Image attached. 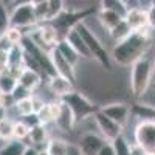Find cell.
Here are the masks:
<instances>
[{
    "label": "cell",
    "instance_id": "5",
    "mask_svg": "<svg viewBox=\"0 0 155 155\" xmlns=\"http://www.w3.org/2000/svg\"><path fill=\"white\" fill-rule=\"evenodd\" d=\"M61 99L71 109L76 121H78V120L90 118V116H92V115L98 110L96 106L93 104L92 101H88L82 93H78V92H71V93H68L67 96H64V98H61Z\"/></svg>",
    "mask_w": 155,
    "mask_h": 155
},
{
    "label": "cell",
    "instance_id": "12",
    "mask_svg": "<svg viewBox=\"0 0 155 155\" xmlns=\"http://www.w3.org/2000/svg\"><path fill=\"white\" fill-rule=\"evenodd\" d=\"M99 110L106 113L113 121L120 123L121 126H124L129 121V115H130V107L124 104V102H110V104L102 106Z\"/></svg>",
    "mask_w": 155,
    "mask_h": 155
},
{
    "label": "cell",
    "instance_id": "7",
    "mask_svg": "<svg viewBox=\"0 0 155 155\" xmlns=\"http://www.w3.org/2000/svg\"><path fill=\"white\" fill-rule=\"evenodd\" d=\"M92 118L96 124V129L99 130V135H102L107 141H113L116 137L123 135L124 126H121L120 123H116L112 118H109V116L106 113H102L99 109L92 115Z\"/></svg>",
    "mask_w": 155,
    "mask_h": 155
},
{
    "label": "cell",
    "instance_id": "21",
    "mask_svg": "<svg viewBox=\"0 0 155 155\" xmlns=\"http://www.w3.org/2000/svg\"><path fill=\"white\" fill-rule=\"evenodd\" d=\"M132 33V30H130V27L127 25V22L123 19L118 25H116L115 28H112L110 31H109V34H110V37H112V41L116 44V42H121V41H124V39Z\"/></svg>",
    "mask_w": 155,
    "mask_h": 155
},
{
    "label": "cell",
    "instance_id": "40",
    "mask_svg": "<svg viewBox=\"0 0 155 155\" xmlns=\"http://www.w3.org/2000/svg\"><path fill=\"white\" fill-rule=\"evenodd\" d=\"M39 153V150L36 149V146H28L27 144V147H25V150H23V155H37Z\"/></svg>",
    "mask_w": 155,
    "mask_h": 155
},
{
    "label": "cell",
    "instance_id": "35",
    "mask_svg": "<svg viewBox=\"0 0 155 155\" xmlns=\"http://www.w3.org/2000/svg\"><path fill=\"white\" fill-rule=\"evenodd\" d=\"M31 99H33V106H34V112L37 113L39 110H41L44 106H45V101L41 98V96H37V95H31Z\"/></svg>",
    "mask_w": 155,
    "mask_h": 155
},
{
    "label": "cell",
    "instance_id": "6",
    "mask_svg": "<svg viewBox=\"0 0 155 155\" xmlns=\"http://www.w3.org/2000/svg\"><path fill=\"white\" fill-rule=\"evenodd\" d=\"M11 25L12 27H19L22 30L25 28H34L39 25L34 12L33 3H22L12 6L11 11Z\"/></svg>",
    "mask_w": 155,
    "mask_h": 155
},
{
    "label": "cell",
    "instance_id": "43",
    "mask_svg": "<svg viewBox=\"0 0 155 155\" xmlns=\"http://www.w3.org/2000/svg\"><path fill=\"white\" fill-rule=\"evenodd\" d=\"M155 82V56H153V65H152V84Z\"/></svg>",
    "mask_w": 155,
    "mask_h": 155
},
{
    "label": "cell",
    "instance_id": "30",
    "mask_svg": "<svg viewBox=\"0 0 155 155\" xmlns=\"http://www.w3.org/2000/svg\"><path fill=\"white\" fill-rule=\"evenodd\" d=\"M112 144H113V149H115L116 155H130V143H129L123 135L116 137L112 141Z\"/></svg>",
    "mask_w": 155,
    "mask_h": 155
},
{
    "label": "cell",
    "instance_id": "8",
    "mask_svg": "<svg viewBox=\"0 0 155 155\" xmlns=\"http://www.w3.org/2000/svg\"><path fill=\"white\" fill-rule=\"evenodd\" d=\"M106 141L107 140L99 134L87 132L79 138L78 147L81 150V155H98V152L101 150L102 146H104Z\"/></svg>",
    "mask_w": 155,
    "mask_h": 155
},
{
    "label": "cell",
    "instance_id": "41",
    "mask_svg": "<svg viewBox=\"0 0 155 155\" xmlns=\"http://www.w3.org/2000/svg\"><path fill=\"white\" fill-rule=\"evenodd\" d=\"M22 3H33V0H11V5H12V6L22 5Z\"/></svg>",
    "mask_w": 155,
    "mask_h": 155
},
{
    "label": "cell",
    "instance_id": "19",
    "mask_svg": "<svg viewBox=\"0 0 155 155\" xmlns=\"http://www.w3.org/2000/svg\"><path fill=\"white\" fill-rule=\"evenodd\" d=\"M30 143H33V146H44L47 144L48 138V130H47V124L39 123L36 126H33L30 129V135H28Z\"/></svg>",
    "mask_w": 155,
    "mask_h": 155
},
{
    "label": "cell",
    "instance_id": "11",
    "mask_svg": "<svg viewBox=\"0 0 155 155\" xmlns=\"http://www.w3.org/2000/svg\"><path fill=\"white\" fill-rule=\"evenodd\" d=\"M48 88L51 90V93H54L56 98H64L68 93L74 92V82L65 76L54 73L53 76L48 78Z\"/></svg>",
    "mask_w": 155,
    "mask_h": 155
},
{
    "label": "cell",
    "instance_id": "24",
    "mask_svg": "<svg viewBox=\"0 0 155 155\" xmlns=\"http://www.w3.org/2000/svg\"><path fill=\"white\" fill-rule=\"evenodd\" d=\"M25 147H27V144H25L23 141L12 138L3 146V149L0 150V155H23Z\"/></svg>",
    "mask_w": 155,
    "mask_h": 155
},
{
    "label": "cell",
    "instance_id": "22",
    "mask_svg": "<svg viewBox=\"0 0 155 155\" xmlns=\"http://www.w3.org/2000/svg\"><path fill=\"white\" fill-rule=\"evenodd\" d=\"M17 84H19V79L16 76H12L9 71H5V73L0 74V90H2L3 93L11 95L14 92V88L17 87Z\"/></svg>",
    "mask_w": 155,
    "mask_h": 155
},
{
    "label": "cell",
    "instance_id": "2",
    "mask_svg": "<svg viewBox=\"0 0 155 155\" xmlns=\"http://www.w3.org/2000/svg\"><path fill=\"white\" fill-rule=\"evenodd\" d=\"M155 56V45H152L138 61L130 65V92L134 99H140L152 85V65Z\"/></svg>",
    "mask_w": 155,
    "mask_h": 155
},
{
    "label": "cell",
    "instance_id": "32",
    "mask_svg": "<svg viewBox=\"0 0 155 155\" xmlns=\"http://www.w3.org/2000/svg\"><path fill=\"white\" fill-rule=\"evenodd\" d=\"M33 95V90H30V88H27L25 85H22V84H17V87L14 88V92L11 93V98H12V101H19V99H25V98H30Z\"/></svg>",
    "mask_w": 155,
    "mask_h": 155
},
{
    "label": "cell",
    "instance_id": "26",
    "mask_svg": "<svg viewBox=\"0 0 155 155\" xmlns=\"http://www.w3.org/2000/svg\"><path fill=\"white\" fill-rule=\"evenodd\" d=\"M23 36H25V31L22 30V28H19V27H11L6 30V33H5V39H6V42L9 44V45H20L22 44V41H23Z\"/></svg>",
    "mask_w": 155,
    "mask_h": 155
},
{
    "label": "cell",
    "instance_id": "15",
    "mask_svg": "<svg viewBox=\"0 0 155 155\" xmlns=\"http://www.w3.org/2000/svg\"><path fill=\"white\" fill-rule=\"evenodd\" d=\"M74 123H76V118H74V115H73L71 109L62 101L61 110H59V115H58V118H56L54 124L61 129V130H64V132H70L71 129L74 127Z\"/></svg>",
    "mask_w": 155,
    "mask_h": 155
},
{
    "label": "cell",
    "instance_id": "20",
    "mask_svg": "<svg viewBox=\"0 0 155 155\" xmlns=\"http://www.w3.org/2000/svg\"><path fill=\"white\" fill-rule=\"evenodd\" d=\"M70 143L62 138H50L45 144V149L50 155H67Z\"/></svg>",
    "mask_w": 155,
    "mask_h": 155
},
{
    "label": "cell",
    "instance_id": "13",
    "mask_svg": "<svg viewBox=\"0 0 155 155\" xmlns=\"http://www.w3.org/2000/svg\"><path fill=\"white\" fill-rule=\"evenodd\" d=\"M61 104H62V99L58 98L54 101H50V102H45V106L37 112V118L42 124H51L54 123L58 115H59V110H61Z\"/></svg>",
    "mask_w": 155,
    "mask_h": 155
},
{
    "label": "cell",
    "instance_id": "44",
    "mask_svg": "<svg viewBox=\"0 0 155 155\" xmlns=\"http://www.w3.org/2000/svg\"><path fill=\"white\" fill-rule=\"evenodd\" d=\"M37 155H50L48 152H47V149H41V150H39V153Z\"/></svg>",
    "mask_w": 155,
    "mask_h": 155
},
{
    "label": "cell",
    "instance_id": "14",
    "mask_svg": "<svg viewBox=\"0 0 155 155\" xmlns=\"http://www.w3.org/2000/svg\"><path fill=\"white\" fill-rule=\"evenodd\" d=\"M64 39H67V42L78 51V53L81 54V58H84V59H92L90 50H88V47H87V44H85V41H84V37L81 36V33L76 30V27L71 28V30H68V33L65 34V37H64Z\"/></svg>",
    "mask_w": 155,
    "mask_h": 155
},
{
    "label": "cell",
    "instance_id": "16",
    "mask_svg": "<svg viewBox=\"0 0 155 155\" xmlns=\"http://www.w3.org/2000/svg\"><path fill=\"white\" fill-rule=\"evenodd\" d=\"M42 74L39 73V71H36V70H33V68H28V67H25L23 70H22V73L19 74V84H22V85H25L27 88H30V90H34L42 84Z\"/></svg>",
    "mask_w": 155,
    "mask_h": 155
},
{
    "label": "cell",
    "instance_id": "33",
    "mask_svg": "<svg viewBox=\"0 0 155 155\" xmlns=\"http://www.w3.org/2000/svg\"><path fill=\"white\" fill-rule=\"evenodd\" d=\"M8 71V48L0 47V74Z\"/></svg>",
    "mask_w": 155,
    "mask_h": 155
},
{
    "label": "cell",
    "instance_id": "36",
    "mask_svg": "<svg viewBox=\"0 0 155 155\" xmlns=\"http://www.w3.org/2000/svg\"><path fill=\"white\" fill-rule=\"evenodd\" d=\"M147 19H149V28L155 31V6H150L147 9Z\"/></svg>",
    "mask_w": 155,
    "mask_h": 155
},
{
    "label": "cell",
    "instance_id": "10",
    "mask_svg": "<svg viewBox=\"0 0 155 155\" xmlns=\"http://www.w3.org/2000/svg\"><path fill=\"white\" fill-rule=\"evenodd\" d=\"M50 59H51V64H53V68L58 74H62V76H65L68 78L70 81L74 82L76 79V74H74V67L71 65V64L64 58L61 53H59V50L54 47V48H51L50 50Z\"/></svg>",
    "mask_w": 155,
    "mask_h": 155
},
{
    "label": "cell",
    "instance_id": "28",
    "mask_svg": "<svg viewBox=\"0 0 155 155\" xmlns=\"http://www.w3.org/2000/svg\"><path fill=\"white\" fill-rule=\"evenodd\" d=\"M11 27V12L5 2H0V37L5 36L6 30Z\"/></svg>",
    "mask_w": 155,
    "mask_h": 155
},
{
    "label": "cell",
    "instance_id": "18",
    "mask_svg": "<svg viewBox=\"0 0 155 155\" xmlns=\"http://www.w3.org/2000/svg\"><path fill=\"white\" fill-rule=\"evenodd\" d=\"M56 48L59 50V53L64 56V58H65L70 64H71V65L76 68L78 67V64H79L81 62V54L79 53H78V51L67 42V39H61V41H59V44L56 45Z\"/></svg>",
    "mask_w": 155,
    "mask_h": 155
},
{
    "label": "cell",
    "instance_id": "17",
    "mask_svg": "<svg viewBox=\"0 0 155 155\" xmlns=\"http://www.w3.org/2000/svg\"><path fill=\"white\" fill-rule=\"evenodd\" d=\"M124 17L121 14H118L116 11H112V9H104V8H101L99 12H98V20L101 23V27L110 31L112 28H115L116 25H118Z\"/></svg>",
    "mask_w": 155,
    "mask_h": 155
},
{
    "label": "cell",
    "instance_id": "4",
    "mask_svg": "<svg viewBox=\"0 0 155 155\" xmlns=\"http://www.w3.org/2000/svg\"><path fill=\"white\" fill-rule=\"evenodd\" d=\"M135 143L146 150L147 155H155V120H140L134 130Z\"/></svg>",
    "mask_w": 155,
    "mask_h": 155
},
{
    "label": "cell",
    "instance_id": "27",
    "mask_svg": "<svg viewBox=\"0 0 155 155\" xmlns=\"http://www.w3.org/2000/svg\"><path fill=\"white\" fill-rule=\"evenodd\" d=\"M101 8L116 11L123 17H124V14L129 9V6H127V3L124 2V0H101Z\"/></svg>",
    "mask_w": 155,
    "mask_h": 155
},
{
    "label": "cell",
    "instance_id": "3",
    "mask_svg": "<svg viewBox=\"0 0 155 155\" xmlns=\"http://www.w3.org/2000/svg\"><path fill=\"white\" fill-rule=\"evenodd\" d=\"M76 30L81 33V36L84 37V41L90 50V54L95 61H98L99 64L104 68L107 70H112V58H110V53L106 50V47L101 44L99 37L95 34V31H92V28L88 27L85 22H79L76 25Z\"/></svg>",
    "mask_w": 155,
    "mask_h": 155
},
{
    "label": "cell",
    "instance_id": "38",
    "mask_svg": "<svg viewBox=\"0 0 155 155\" xmlns=\"http://www.w3.org/2000/svg\"><path fill=\"white\" fill-rule=\"evenodd\" d=\"M8 99H12L11 95H6V93H3L2 90H0V107H8V104H6Z\"/></svg>",
    "mask_w": 155,
    "mask_h": 155
},
{
    "label": "cell",
    "instance_id": "45",
    "mask_svg": "<svg viewBox=\"0 0 155 155\" xmlns=\"http://www.w3.org/2000/svg\"><path fill=\"white\" fill-rule=\"evenodd\" d=\"M152 6H155V0H152Z\"/></svg>",
    "mask_w": 155,
    "mask_h": 155
},
{
    "label": "cell",
    "instance_id": "31",
    "mask_svg": "<svg viewBox=\"0 0 155 155\" xmlns=\"http://www.w3.org/2000/svg\"><path fill=\"white\" fill-rule=\"evenodd\" d=\"M30 126L27 124L25 120H16L14 121V140L23 141L25 138H28L30 135Z\"/></svg>",
    "mask_w": 155,
    "mask_h": 155
},
{
    "label": "cell",
    "instance_id": "9",
    "mask_svg": "<svg viewBox=\"0 0 155 155\" xmlns=\"http://www.w3.org/2000/svg\"><path fill=\"white\" fill-rule=\"evenodd\" d=\"M124 20L130 27L132 31H140L149 27V19H147V9H143L140 6H129L127 12L124 14Z\"/></svg>",
    "mask_w": 155,
    "mask_h": 155
},
{
    "label": "cell",
    "instance_id": "25",
    "mask_svg": "<svg viewBox=\"0 0 155 155\" xmlns=\"http://www.w3.org/2000/svg\"><path fill=\"white\" fill-rule=\"evenodd\" d=\"M14 118H9V116H5V118L0 121V138L3 140H12L14 138Z\"/></svg>",
    "mask_w": 155,
    "mask_h": 155
},
{
    "label": "cell",
    "instance_id": "37",
    "mask_svg": "<svg viewBox=\"0 0 155 155\" xmlns=\"http://www.w3.org/2000/svg\"><path fill=\"white\" fill-rule=\"evenodd\" d=\"M130 155H147V153L138 143H130Z\"/></svg>",
    "mask_w": 155,
    "mask_h": 155
},
{
    "label": "cell",
    "instance_id": "1",
    "mask_svg": "<svg viewBox=\"0 0 155 155\" xmlns=\"http://www.w3.org/2000/svg\"><path fill=\"white\" fill-rule=\"evenodd\" d=\"M150 47H152V36H150V28L147 27L140 31H132L124 41L116 42L110 53V58L112 62L116 65L130 67Z\"/></svg>",
    "mask_w": 155,
    "mask_h": 155
},
{
    "label": "cell",
    "instance_id": "46",
    "mask_svg": "<svg viewBox=\"0 0 155 155\" xmlns=\"http://www.w3.org/2000/svg\"><path fill=\"white\" fill-rule=\"evenodd\" d=\"M124 2H126V3H127V2H129V0H124Z\"/></svg>",
    "mask_w": 155,
    "mask_h": 155
},
{
    "label": "cell",
    "instance_id": "42",
    "mask_svg": "<svg viewBox=\"0 0 155 155\" xmlns=\"http://www.w3.org/2000/svg\"><path fill=\"white\" fill-rule=\"evenodd\" d=\"M6 116V107H0V121Z\"/></svg>",
    "mask_w": 155,
    "mask_h": 155
},
{
    "label": "cell",
    "instance_id": "29",
    "mask_svg": "<svg viewBox=\"0 0 155 155\" xmlns=\"http://www.w3.org/2000/svg\"><path fill=\"white\" fill-rule=\"evenodd\" d=\"M65 9V0H48V20H54L58 16L62 14V11Z\"/></svg>",
    "mask_w": 155,
    "mask_h": 155
},
{
    "label": "cell",
    "instance_id": "23",
    "mask_svg": "<svg viewBox=\"0 0 155 155\" xmlns=\"http://www.w3.org/2000/svg\"><path fill=\"white\" fill-rule=\"evenodd\" d=\"M12 107H14L17 116H22V118H25V116H28V115H31V113H36V112H34V106H33L31 96H30V98H25V99L16 101L14 104H12Z\"/></svg>",
    "mask_w": 155,
    "mask_h": 155
},
{
    "label": "cell",
    "instance_id": "34",
    "mask_svg": "<svg viewBox=\"0 0 155 155\" xmlns=\"http://www.w3.org/2000/svg\"><path fill=\"white\" fill-rule=\"evenodd\" d=\"M98 155H116V153H115V149H113V144H112V141H106L104 146H102L101 150L98 152Z\"/></svg>",
    "mask_w": 155,
    "mask_h": 155
},
{
    "label": "cell",
    "instance_id": "39",
    "mask_svg": "<svg viewBox=\"0 0 155 155\" xmlns=\"http://www.w3.org/2000/svg\"><path fill=\"white\" fill-rule=\"evenodd\" d=\"M67 155H81V150H79V147H78V144H70L68 150H67Z\"/></svg>",
    "mask_w": 155,
    "mask_h": 155
}]
</instances>
